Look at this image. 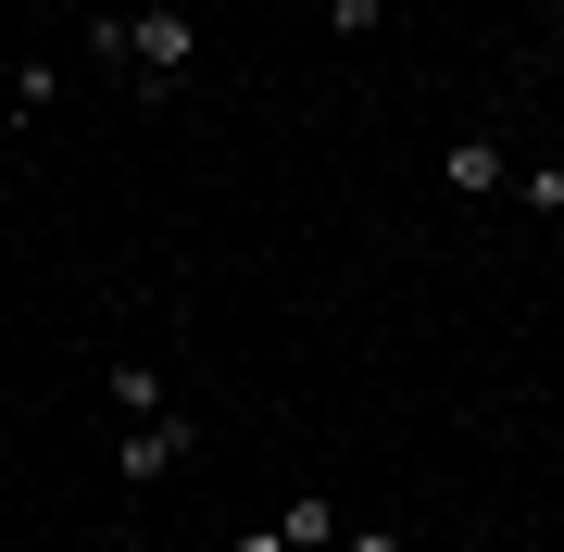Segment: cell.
Segmentation results:
<instances>
[{
  "label": "cell",
  "mask_w": 564,
  "mask_h": 552,
  "mask_svg": "<svg viewBox=\"0 0 564 552\" xmlns=\"http://www.w3.org/2000/svg\"><path fill=\"white\" fill-rule=\"evenodd\" d=\"M188 63H202V13H176V0H163V13H139V101H176L188 88Z\"/></svg>",
  "instance_id": "6da1fadb"
},
{
  "label": "cell",
  "mask_w": 564,
  "mask_h": 552,
  "mask_svg": "<svg viewBox=\"0 0 564 552\" xmlns=\"http://www.w3.org/2000/svg\"><path fill=\"white\" fill-rule=\"evenodd\" d=\"M188 452H202V427H188V414H151V427L113 440V477H176Z\"/></svg>",
  "instance_id": "7a4b0ae2"
},
{
  "label": "cell",
  "mask_w": 564,
  "mask_h": 552,
  "mask_svg": "<svg viewBox=\"0 0 564 552\" xmlns=\"http://www.w3.org/2000/svg\"><path fill=\"white\" fill-rule=\"evenodd\" d=\"M440 176H452V202H502V188H514V164H502V139H477V126H464V139L440 151Z\"/></svg>",
  "instance_id": "3957f363"
},
{
  "label": "cell",
  "mask_w": 564,
  "mask_h": 552,
  "mask_svg": "<svg viewBox=\"0 0 564 552\" xmlns=\"http://www.w3.org/2000/svg\"><path fill=\"white\" fill-rule=\"evenodd\" d=\"M101 402L126 414V427H151V414H176V402H163V377H151V365H101Z\"/></svg>",
  "instance_id": "277c9868"
},
{
  "label": "cell",
  "mask_w": 564,
  "mask_h": 552,
  "mask_svg": "<svg viewBox=\"0 0 564 552\" xmlns=\"http://www.w3.org/2000/svg\"><path fill=\"white\" fill-rule=\"evenodd\" d=\"M276 528H289V552H339V540H351V528H339V502H326V490H302V502L276 515Z\"/></svg>",
  "instance_id": "5b68a950"
},
{
  "label": "cell",
  "mask_w": 564,
  "mask_h": 552,
  "mask_svg": "<svg viewBox=\"0 0 564 552\" xmlns=\"http://www.w3.org/2000/svg\"><path fill=\"white\" fill-rule=\"evenodd\" d=\"M63 101V63H13V126H39Z\"/></svg>",
  "instance_id": "8992f818"
},
{
  "label": "cell",
  "mask_w": 564,
  "mask_h": 552,
  "mask_svg": "<svg viewBox=\"0 0 564 552\" xmlns=\"http://www.w3.org/2000/svg\"><path fill=\"white\" fill-rule=\"evenodd\" d=\"M514 202L540 214V226H564V164H514Z\"/></svg>",
  "instance_id": "52a82bcc"
},
{
  "label": "cell",
  "mask_w": 564,
  "mask_h": 552,
  "mask_svg": "<svg viewBox=\"0 0 564 552\" xmlns=\"http://www.w3.org/2000/svg\"><path fill=\"white\" fill-rule=\"evenodd\" d=\"M339 552H414V540H402V528H351Z\"/></svg>",
  "instance_id": "ba28073f"
},
{
  "label": "cell",
  "mask_w": 564,
  "mask_h": 552,
  "mask_svg": "<svg viewBox=\"0 0 564 552\" xmlns=\"http://www.w3.org/2000/svg\"><path fill=\"white\" fill-rule=\"evenodd\" d=\"M226 552H289V528H239V540H226Z\"/></svg>",
  "instance_id": "9c48e42d"
},
{
  "label": "cell",
  "mask_w": 564,
  "mask_h": 552,
  "mask_svg": "<svg viewBox=\"0 0 564 552\" xmlns=\"http://www.w3.org/2000/svg\"><path fill=\"white\" fill-rule=\"evenodd\" d=\"M0 126H13V63H0Z\"/></svg>",
  "instance_id": "30bf717a"
},
{
  "label": "cell",
  "mask_w": 564,
  "mask_h": 552,
  "mask_svg": "<svg viewBox=\"0 0 564 552\" xmlns=\"http://www.w3.org/2000/svg\"><path fill=\"white\" fill-rule=\"evenodd\" d=\"M314 13H339V0H314Z\"/></svg>",
  "instance_id": "8fae6325"
},
{
  "label": "cell",
  "mask_w": 564,
  "mask_h": 552,
  "mask_svg": "<svg viewBox=\"0 0 564 552\" xmlns=\"http://www.w3.org/2000/svg\"><path fill=\"white\" fill-rule=\"evenodd\" d=\"M489 13H502V0H489Z\"/></svg>",
  "instance_id": "7c38bea8"
},
{
  "label": "cell",
  "mask_w": 564,
  "mask_h": 552,
  "mask_svg": "<svg viewBox=\"0 0 564 552\" xmlns=\"http://www.w3.org/2000/svg\"><path fill=\"white\" fill-rule=\"evenodd\" d=\"M0 176H13V164H0Z\"/></svg>",
  "instance_id": "4fadbf2b"
}]
</instances>
